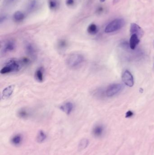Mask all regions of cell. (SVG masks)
<instances>
[{
  "instance_id": "1",
  "label": "cell",
  "mask_w": 154,
  "mask_h": 155,
  "mask_svg": "<svg viewBox=\"0 0 154 155\" xmlns=\"http://www.w3.org/2000/svg\"><path fill=\"white\" fill-rule=\"evenodd\" d=\"M22 66L20 60L16 58H11L5 62L0 72L2 75L17 72L22 69Z\"/></svg>"
},
{
  "instance_id": "2",
  "label": "cell",
  "mask_w": 154,
  "mask_h": 155,
  "mask_svg": "<svg viewBox=\"0 0 154 155\" xmlns=\"http://www.w3.org/2000/svg\"><path fill=\"white\" fill-rule=\"evenodd\" d=\"M85 61V57L82 54L74 53L70 54L66 60L67 66L71 69H76L81 66Z\"/></svg>"
},
{
  "instance_id": "3",
  "label": "cell",
  "mask_w": 154,
  "mask_h": 155,
  "mask_svg": "<svg viewBox=\"0 0 154 155\" xmlns=\"http://www.w3.org/2000/svg\"><path fill=\"white\" fill-rule=\"evenodd\" d=\"M124 24L125 21L123 19L119 18L115 19L106 26L105 29V32L107 33L115 32L123 28Z\"/></svg>"
},
{
  "instance_id": "4",
  "label": "cell",
  "mask_w": 154,
  "mask_h": 155,
  "mask_svg": "<svg viewBox=\"0 0 154 155\" xmlns=\"http://www.w3.org/2000/svg\"><path fill=\"white\" fill-rule=\"evenodd\" d=\"M123 85L120 84H114L110 85L107 88L106 94L108 97H112L117 94L123 89Z\"/></svg>"
},
{
  "instance_id": "5",
  "label": "cell",
  "mask_w": 154,
  "mask_h": 155,
  "mask_svg": "<svg viewBox=\"0 0 154 155\" xmlns=\"http://www.w3.org/2000/svg\"><path fill=\"white\" fill-rule=\"evenodd\" d=\"M122 80L125 84L129 87H132L134 85L133 76L128 71H124L122 75Z\"/></svg>"
},
{
  "instance_id": "6",
  "label": "cell",
  "mask_w": 154,
  "mask_h": 155,
  "mask_svg": "<svg viewBox=\"0 0 154 155\" xmlns=\"http://www.w3.org/2000/svg\"><path fill=\"white\" fill-rule=\"evenodd\" d=\"M16 45L15 42L12 40H8L4 44L1 50V53L3 54L12 52L16 49Z\"/></svg>"
},
{
  "instance_id": "7",
  "label": "cell",
  "mask_w": 154,
  "mask_h": 155,
  "mask_svg": "<svg viewBox=\"0 0 154 155\" xmlns=\"http://www.w3.org/2000/svg\"><path fill=\"white\" fill-rule=\"evenodd\" d=\"M25 52L28 56L33 59H35L36 57V49L32 44L27 43L25 45Z\"/></svg>"
},
{
  "instance_id": "8",
  "label": "cell",
  "mask_w": 154,
  "mask_h": 155,
  "mask_svg": "<svg viewBox=\"0 0 154 155\" xmlns=\"http://www.w3.org/2000/svg\"><path fill=\"white\" fill-rule=\"evenodd\" d=\"M130 33L132 35H136L139 38L142 37L144 34L142 29L138 25L135 23H131L130 26Z\"/></svg>"
},
{
  "instance_id": "9",
  "label": "cell",
  "mask_w": 154,
  "mask_h": 155,
  "mask_svg": "<svg viewBox=\"0 0 154 155\" xmlns=\"http://www.w3.org/2000/svg\"><path fill=\"white\" fill-rule=\"evenodd\" d=\"M74 108L73 103L70 102H67L64 103L60 106V109L62 112L66 113V114H70L73 112Z\"/></svg>"
},
{
  "instance_id": "10",
  "label": "cell",
  "mask_w": 154,
  "mask_h": 155,
  "mask_svg": "<svg viewBox=\"0 0 154 155\" xmlns=\"http://www.w3.org/2000/svg\"><path fill=\"white\" fill-rule=\"evenodd\" d=\"M15 88V85H12L5 88L2 92L1 97L2 99H6L9 98L13 93Z\"/></svg>"
},
{
  "instance_id": "11",
  "label": "cell",
  "mask_w": 154,
  "mask_h": 155,
  "mask_svg": "<svg viewBox=\"0 0 154 155\" xmlns=\"http://www.w3.org/2000/svg\"><path fill=\"white\" fill-rule=\"evenodd\" d=\"M44 69L43 68H38L36 71H35L34 73V78L37 81L41 83L44 80Z\"/></svg>"
},
{
  "instance_id": "12",
  "label": "cell",
  "mask_w": 154,
  "mask_h": 155,
  "mask_svg": "<svg viewBox=\"0 0 154 155\" xmlns=\"http://www.w3.org/2000/svg\"><path fill=\"white\" fill-rule=\"evenodd\" d=\"M104 128L101 125H96L93 127L92 130V134L94 137L99 138L102 136L103 134Z\"/></svg>"
},
{
  "instance_id": "13",
  "label": "cell",
  "mask_w": 154,
  "mask_h": 155,
  "mask_svg": "<svg viewBox=\"0 0 154 155\" xmlns=\"http://www.w3.org/2000/svg\"><path fill=\"white\" fill-rule=\"evenodd\" d=\"M139 38L136 35H132L130 39L129 46L130 49L134 50L140 42Z\"/></svg>"
},
{
  "instance_id": "14",
  "label": "cell",
  "mask_w": 154,
  "mask_h": 155,
  "mask_svg": "<svg viewBox=\"0 0 154 155\" xmlns=\"http://www.w3.org/2000/svg\"><path fill=\"white\" fill-rule=\"evenodd\" d=\"M23 138L22 135L21 134H17L12 137L10 141L13 145L16 146H19L22 143Z\"/></svg>"
},
{
  "instance_id": "15",
  "label": "cell",
  "mask_w": 154,
  "mask_h": 155,
  "mask_svg": "<svg viewBox=\"0 0 154 155\" xmlns=\"http://www.w3.org/2000/svg\"><path fill=\"white\" fill-rule=\"evenodd\" d=\"M17 114L19 118L22 119H26L29 117L30 113L26 108H21L18 111Z\"/></svg>"
},
{
  "instance_id": "16",
  "label": "cell",
  "mask_w": 154,
  "mask_h": 155,
  "mask_svg": "<svg viewBox=\"0 0 154 155\" xmlns=\"http://www.w3.org/2000/svg\"><path fill=\"white\" fill-rule=\"evenodd\" d=\"M57 48L59 51H64L68 46V43L66 39H60L57 43Z\"/></svg>"
},
{
  "instance_id": "17",
  "label": "cell",
  "mask_w": 154,
  "mask_h": 155,
  "mask_svg": "<svg viewBox=\"0 0 154 155\" xmlns=\"http://www.w3.org/2000/svg\"><path fill=\"white\" fill-rule=\"evenodd\" d=\"M87 32L91 35H94L98 32V28L95 24H90L87 28Z\"/></svg>"
},
{
  "instance_id": "18",
  "label": "cell",
  "mask_w": 154,
  "mask_h": 155,
  "mask_svg": "<svg viewBox=\"0 0 154 155\" xmlns=\"http://www.w3.org/2000/svg\"><path fill=\"white\" fill-rule=\"evenodd\" d=\"M47 138V135L42 130L39 131L37 136V141L38 143H42L44 142Z\"/></svg>"
},
{
  "instance_id": "19",
  "label": "cell",
  "mask_w": 154,
  "mask_h": 155,
  "mask_svg": "<svg viewBox=\"0 0 154 155\" xmlns=\"http://www.w3.org/2000/svg\"><path fill=\"white\" fill-rule=\"evenodd\" d=\"M89 142L87 139L84 138L80 141L78 145V149L79 151H81L87 147L89 145Z\"/></svg>"
},
{
  "instance_id": "20",
  "label": "cell",
  "mask_w": 154,
  "mask_h": 155,
  "mask_svg": "<svg viewBox=\"0 0 154 155\" xmlns=\"http://www.w3.org/2000/svg\"><path fill=\"white\" fill-rule=\"evenodd\" d=\"M25 17V15L21 11L16 12L14 15V18L17 21H23Z\"/></svg>"
},
{
  "instance_id": "21",
  "label": "cell",
  "mask_w": 154,
  "mask_h": 155,
  "mask_svg": "<svg viewBox=\"0 0 154 155\" xmlns=\"http://www.w3.org/2000/svg\"><path fill=\"white\" fill-rule=\"evenodd\" d=\"M49 7L51 10H55L58 6V2L57 0H49Z\"/></svg>"
},
{
  "instance_id": "22",
  "label": "cell",
  "mask_w": 154,
  "mask_h": 155,
  "mask_svg": "<svg viewBox=\"0 0 154 155\" xmlns=\"http://www.w3.org/2000/svg\"><path fill=\"white\" fill-rule=\"evenodd\" d=\"M20 60H21V63L23 66H27L31 62L30 60L27 57H23Z\"/></svg>"
},
{
  "instance_id": "23",
  "label": "cell",
  "mask_w": 154,
  "mask_h": 155,
  "mask_svg": "<svg viewBox=\"0 0 154 155\" xmlns=\"http://www.w3.org/2000/svg\"><path fill=\"white\" fill-rule=\"evenodd\" d=\"M35 5H36V1H35V0L32 1L30 4H29V10H32L34 8V6H35Z\"/></svg>"
},
{
  "instance_id": "24",
  "label": "cell",
  "mask_w": 154,
  "mask_h": 155,
  "mask_svg": "<svg viewBox=\"0 0 154 155\" xmlns=\"http://www.w3.org/2000/svg\"><path fill=\"white\" fill-rule=\"evenodd\" d=\"M74 4V0H66V4L68 6H71Z\"/></svg>"
},
{
  "instance_id": "25",
  "label": "cell",
  "mask_w": 154,
  "mask_h": 155,
  "mask_svg": "<svg viewBox=\"0 0 154 155\" xmlns=\"http://www.w3.org/2000/svg\"><path fill=\"white\" fill-rule=\"evenodd\" d=\"M133 115V112H131V111H128V112L126 114V118H130V117H132Z\"/></svg>"
},
{
  "instance_id": "26",
  "label": "cell",
  "mask_w": 154,
  "mask_h": 155,
  "mask_svg": "<svg viewBox=\"0 0 154 155\" xmlns=\"http://www.w3.org/2000/svg\"><path fill=\"white\" fill-rule=\"evenodd\" d=\"M103 8L102 7H99L98 9L97 12L98 13H101L103 12Z\"/></svg>"
},
{
  "instance_id": "27",
  "label": "cell",
  "mask_w": 154,
  "mask_h": 155,
  "mask_svg": "<svg viewBox=\"0 0 154 155\" xmlns=\"http://www.w3.org/2000/svg\"><path fill=\"white\" fill-rule=\"evenodd\" d=\"M105 0H100V1L101 2H105Z\"/></svg>"
},
{
  "instance_id": "28",
  "label": "cell",
  "mask_w": 154,
  "mask_h": 155,
  "mask_svg": "<svg viewBox=\"0 0 154 155\" xmlns=\"http://www.w3.org/2000/svg\"><path fill=\"white\" fill-rule=\"evenodd\" d=\"M153 47H154V42H153Z\"/></svg>"
}]
</instances>
